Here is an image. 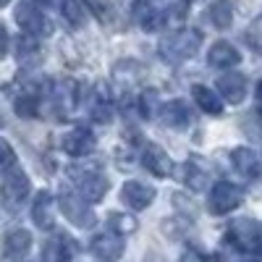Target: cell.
I'll return each mask as SVG.
<instances>
[{"mask_svg":"<svg viewBox=\"0 0 262 262\" xmlns=\"http://www.w3.org/2000/svg\"><path fill=\"white\" fill-rule=\"evenodd\" d=\"M191 97H194V102L200 105L207 116H221L223 113V97L217 95L215 90H210V86L194 84L191 86Z\"/></svg>","mask_w":262,"mask_h":262,"instance_id":"21","label":"cell"},{"mask_svg":"<svg viewBox=\"0 0 262 262\" xmlns=\"http://www.w3.org/2000/svg\"><path fill=\"white\" fill-rule=\"evenodd\" d=\"M29 249H32V233H29V231L13 228L11 233H6V238H3V254H6L8 259L24 257Z\"/></svg>","mask_w":262,"mask_h":262,"instance_id":"20","label":"cell"},{"mask_svg":"<svg viewBox=\"0 0 262 262\" xmlns=\"http://www.w3.org/2000/svg\"><path fill=\"white\" fill-rule=\"evenodd\" d=\"M231 163H233L236 173H242V176L249 179V181L262 176V160H259L257 152L249 149V147H236L231 152Z\"/></svg>","mask_w":262,"mask_h":262,"instance_id":"15","label":"cell"},{"mask_svg":"<svg viewBox=\"0 0 262 262\" xmlns=\"http://www.w3.org/2000/svg\"><path fill=\"white\" fill-rule=\"evenodd\" d=\"M60 13H63V18H66V24H69V27H74V29L84 27V21H86V16H84V8H81V3H79V0H63Z\"/></svg>","mask_w":262,"mask_h":262,"instance_id":"25","label":"cell"},{"mask_svg":"<svg viewBox=\"0 0 262 262\" xmlns=\"http://www.w3.org/2000/svg\"><path fill=\"white\" fill-rule=\"evenodd\" d=\"M139 24H142L144 32H158V29H163V27L168 24V16H165L163 8L147 6V8L142 11V16H139Z\"/></svg>","mask_w":262,"mask_h":262,"instance_id":"24","label":"cell"},{"mask_svg":"<svg viewBox=\"0 0 262 262\" xmlns=\"http://www.w3.org/2000/svg\"><path fill=\"white\" fill-rule=\"evenodd\" d=\"M254 105H257V111L262 113V81H257V86H254Z\"/></svg>","mask_w":262,"mask_h":262,"instance_id":"35","label":"cell"},{"mask_svg":"<svg viewBox=\"0 0 262 262\" xmlns=\"http://www.w3.org/2000/svg\"><path fill=\"white\" fill-rule=\"evenodd\" d=\"M32 221L37 228L42 231H53L55 228V200L50 191H39L34 196V205H32Z\"/></svg>","mask_w":262,"mask_h":262,"instance_id":"16","label":"cell"},{"mask_svg":"<svg viewBox=\"0 0 262 262\" xmlns=\"http://www.w3.org/2000/svg\"><path fill=\"white\" fill-rule=\"evenodd\" d=\"M13 168H16V152L6 139H0V173H8Z\"/></svg>","mask_w":262,"mask_h":262,"instance_id":"31","label":"cell"},{"mask_svg":"<svg viewBox=\"0 0 262 262\" xmlns=\"http://www.w3.org/2000/svg\"><path fill=\"white\" fill-rule=\"evenodd\" d=\"M74 252H76L74 238H69L66 233H53L42 247V262H69Z\"/></svg>","mask_w":262,"mask_h":262,"instance_id":"12","label":"cell"},{"mask_svg":"<svg viewBox=\"0 0 262 262\" xmlns=\"http://www.w3.org/2000/svg\"><path fill=\"white\" fill-rule=\"evenodd\" d=\"M8 3H11V0H0V8H6Z\"/></svg>","mask_w":262,"mask_h":262,"instance_id":"37","label":"cell"},{"mask_svg":"<svg viewBox=\"0 0 262 262\" xmlns=\"http://www.w3.org/2000/svg\"><path fill=\"white\" fill-rule=\"evenodd\" d=\"M207 13H210V21H212L215 29H228L231 21H233V6L228 0H212Z\"/></svg>","mask_w":262,"mask_h":262,"instance_id":"23","label":"cell"},{"mask_svg":"<svg viewBox=\"0 0 262 262\" xmlns=\"http://www.w3.org/2000/svg\"><path fill=\"white\" fill-rule=\"evenodd\" d=\"M244 37H247V45H249L252 50H262V13L247 27Z\"/></svg>","mask_w":262,"mask_h":262,"instance_id":"30","label":"cell"},{"mask_svg":"<svg viewBox=\"0 0 262 262\" xmlns=\"http://www.w3.org/2000/svg\"><path fill=\"white\" fill-rule=\"evenodd\" d=\"M231 242L242 249V252H252L262 257V223L257 221H238L228 228Z\"/></svg>","mask_w":262,"mask_h":262,"instance_id":"7","label":"cell"},{"mask_svg":"<svg viewBox=\"0 0 262 262\" xmlns=\"http://www.w3.org/2000/svg\"><path fill=\"white\" fill-rule=\"evenodd\" d=\"M212 179V168L207 165L205 158H189L184 165V184L191 191H205Z\"/></svg>","mask_w":262,"mask_h":262,"instance_id":"13","label":"cell"},{"mask_svg":"<svg viewBox=\"0 0 262 262\" xmlns=\"http://www.w3.org/2000/svg\"><path fill=\"white\" fill-rule=\"evenodd\" d=\"M50 97H53V105H55L58 116H69L74 107H76V100H79L76 84L74 81H55Z\"/></svg>","mask_w":262,"mask_h":262,"instance_id":"19","label":"cell"},{"mask_svg":"<svg viewBox=\"0 0 262 262\" xmlns=\"http://www.w3.org/2000/svg\"><path fill=\"white\" fill-rule=\"evenodd\" d=\"M37 3L48 6V8H53V6H55V8H60V6H63V0H37Z\"/></svg>","mask_w":262,"mask_h":262,"instance_id":"36","label":"cell"},{"mask_svg":"<svg viewBox=\"0 0 262 262\" xmlns=\"http://www.w3.org/2000/svg\"><path fill=\"white\" fill-rule=\"evenodd\" d=\"M90 249H92V254L100 257V259H118V257L123 254V236L107 228L105 233H97V236L92 238Z\"/></svg>","mask_w":262,"mask_h":262,"instance_id":"14","label":"cell"},{"mask_svg":"<svg viewBox=\"0 0 262 262\" xmlns=\"http://www.w3.org/2000/svg\"><path fill=\"white\" fill-rule=\"evenodd\" d=\"M158 118H160L168 128H173V131H184V128L189 126V121H191V111H189L186 100H170V102H165V105L160 107Z\"/></svg>","mask_w":262,"mask_h":262,"instance_id":"17","label":"cell"},{"mask_svg":"<svg viewBox=\"0 0 262 262\" xmlns=\"http://www.w3.org/2000/svg\"><path fill=\"white\" fill-rule=\"evenodd\" d=\"M200 45H202V34L196 29H179L160 39L158 53L165 63H184L200 50Z\"/></svg>","mask_w":262,"mask_h":262,"instance_id":"1","label":"cell"},{"mask_svg":"<svg viewBox=\"0 0 262 262\" xmlns=\"http://www.w3.org/2000/svg\"><path fill=\"white\" fill-rule=\"evenodd\" d=\"M16 24L21 27V32L29 34V37H50L53 34V24L50 18L42 13L34 3H21L16 8Z\"/></svg>","mask_w":262,"mask_h":262,"instance_id":"6","label":"cell"},{"mask_svg":"<svg viewBox=\"0 0 262 262\" xmlns=\"http://www.w3.org/2000/svg\"><path fill=\"white\" fill-rule=\"evenodd\" d=\"M58 207H60V212H63L66 217H69V223H74V226H79V228H92V226L97 223V217H95L90 202L81 200L76 191H66V189H63L60 196H58Z\"/></svg>","mask_w":262,"mask_h":262,"instance_id":"5","label":"cell"},{"mask_svg":"<svg viewBox=\"0 0 262 262\" xmlns=\"http://www.w3.org/2000/svg\"><path fill=\"white\" fill-rule=\"evenodd\" d=\"M179 262H207V259H205V254H202V252H196V249H186V252L179 257Z\"/></svg>","mask_w":262,"mask_h":262,"instance_id":"33","label":"cell"},{"mask_svg":"<svg viewBox=\"0 0 262 262\" xmlns=\"http://www.w3.org/2000/svg\"><path fill=\"white\" fill-rule=\"evenodd\" d=\"M247 92H249V81H247L244 74L228 71V74H223L221 79H217V95L231 105H242L247 100Z\"/></svg>","mask_w":262,"mask_h":262,"instance_id":"8","label":"cell"},{"mask_svg":"<svg viewBox=\"0 0 262 262\" xmlns=\"http://www.w3.org/2000/svg\"><path fill=\"white\" fill-rule=\"evenodd\" d=\"M244 202V191L231 181H215L207 196V210L210 215H228Z\"/></svg>","mask_w":262,"mask_h":262,"instance_id":"4","label":"cell"},{"mask_svg":"<svg viewBox=\"0 0 262 262\" xmlns=\"http://www.w3.org/2000/svg\"><path fill=\"white\" fill-rule=\"evenodd\" d=\"M71 179H74V186H76V194L81 200H86L90 205L100 202L102 196L107 194V179L102 176L100 168H71Z\"/></svg>","mask_w":262,"mask_h":262,"instance_id":"3","label":"cell"},{"mask_svg":"<svg viewBox=\"0 0 262 262\" xmlns=\"http://www.w3.org/2000/svg\"><path fill=\"white\" fill-rule=\"evenodd\" d=\"M238 60H242V55H238V50L231 45V42H215V45L210 48L207 53V63L210 69H217V71H228V69H236Z\"/></svg>","mask_w":262,"mask_h":262,"instance_id":"18","label":"cell"},{"mask_svg":"<svg viewBox=\"0 0 262 262\" xmlns=\"http://www.w3.org/2000/svg\"><path fill=\"white\" fill-rule=\"evenodd\" d=\"M90 116L97 123H107V121H111V116H113V100H111V95H107L105 86H97V90H95V95L90 100Z\"/></svg>","mask_w":262,"mask_h":262,"instance_id":"22","label":"cell"},{"mask_svg":"<svg viewBox=\"0 0 262 262\" xmlns=\"http://www.w3.org/2000/svg\"><path fill=\"white\" fill-rule=\"evenodd\" d=\"M107 226H111V231H116V233H134L137 231V217L131 215V212H113L111 217H107Z\"/></svg>","mask_w":262,"mask_h":262,"instance_id":"26","label":"cell"},{"mask_svg":"<svg viewBox=\"0 0 262 262\" xmlns=\"http://www.w3.org/2000/svg\"><path fill=\"white\" fill-rule=\"evenodd\" d=\"M155 196H158L155 186L142 184V181H126L123 189H121V202L128 210H147L155 202Z\"/></svg>","mask_w":262,"mask_h":262,"instance_id":"9","label":"cell"},{"mask_svg":"<svg viewBox=\"0 0 262 262\" xmlns=\"http://www.w3.org/2000/svg\"><path fill=\"white\" fill-rule=\"evenodd\" d=\"M13 107H16V113L21 118H37L39 116V100L34 95H21Z\"/></svg>","mask_w":262,"mask_h":262,"instance_id":"27","label":"cell"},{"mask_svg":"<svg viewBox=\"0 0 262 262\" xmlns=\"http://www.w3.org/2000/svg\"><path fill=\"white\" fill-rule=\"evenodd\" d=\"M137 102H139V107H142V118L158 116V113H160V107H163V105H158V95L152 92V90H144L142 97H139Z\"/></svg>","mask_w":262,"mask_h":262,"instance_id":"29","label":"cell"},{"mask_svg":"<svg viewBox=\"0 0 262 262\" xmlns=\"http://www.w3.org/2000/svg\"><path fill=\"white\" fill-rule=\"evenodd\" d=\"M29 176L21 168H13L8 170L3 176V184H0V202H3V207L8 212H18L21 207H24L27 196H29Z\"/></svg>","mask_w":262,"mask_h":262,"instance_id":"2","label":"cell"},{"mask_svg":"<svg viewBox=\"0 0 262 262\" xmlns=\"http://www.w3.org/2000/svg\"><path fill=\"white\" fill-rule=\"evenodd\" d=\"M16 55H18V60H34V58L39 55V42H37V37H29V34L21 37L18 45H16Z\"/></svg>","mask_w":262,"mask_h":262,"instance_id":"28","label":"cell"},{"mask_svg":"<svg viewBox=\"0 0 262 262\" xmlns=\"http://www.w3.org/2000/svg\"><path fill=\"white\" fill-rule=\"evenodd\" d=\"M191 3H194V0H191Z\"/></svg>","mask_w":262,"mask_h":262,"instance_id":"38","label":"cell"},{"mask_svg":"<svg viewBox=\"0 0 262 262\" xmlns=\"http://www.w3.org/2000/svg\"><path fill=\"white\" fill-rule=\"evenodd\" d=\"M142 165L158 179H168L173 173V160L168 158V152L160 144H144L142 149Z\"/></svg>","mask_w":262,"mask_h":262,"instance_id":"11","label":"cell"},{"mask_svg":"<svg viewBox=\"0 0 262 262\" xmlns=\"http://www.w3.org/2000/svg\"><path fill=\"white\" fill-rule=\"evenodd\" d=\"M86 6H90V11L100 18V21H107L113 16V6H111V0H84Z\"/></svg>","mask_w":262,"mask_h":262,"instance_id":"32","label":"cell"},{"mask_svg":"<svg viewBox=\"0 0 262 262\" xmlns=\"http://www.w3.org/2000/svg\"><path fill=\"white\" fill-rule=\"evenodd\" d=\"M60 147H63L66 155L84 158V155H90V152L95 149V134L90 128H84V126H76L60 139Z\"/></svg>","mask_w":262,"mask_h":262,"instance_id":"10","label":"cell"},{"mask_svg":"<svg viewBox=\"0 0 262 262\" xmlns=\"http://www.w3.org/2000/svg\"><path fill=\"white\" fill-rule=\"evenodd\" d=\"M8 48H11V37H8L6 27L0 24V58H6V55H8Z\"/></svg>","mask_w":262,"mask_h":262,"instance_id":"34","label":"cell"}]
</instances>
